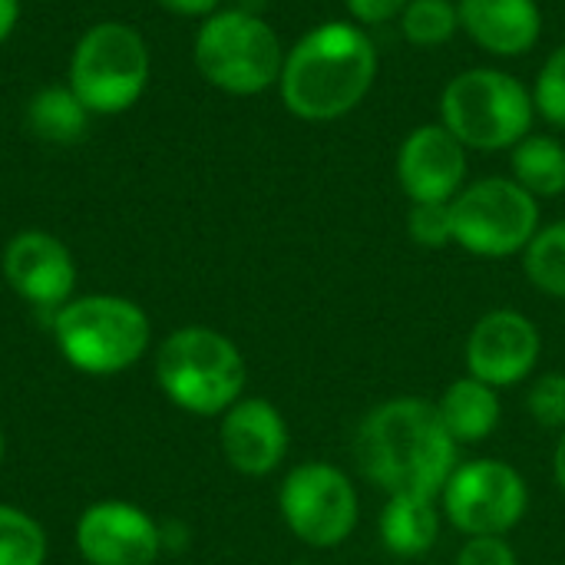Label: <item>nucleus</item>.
Listing matches in <instances>:
<instances>
[{"label": "nucleus", "mask_w": 565, "mask_h": 565, "mask_svg": "<svg viewBox=\"0 0 565 565\" xmlns=\"http://www.w3.org/2000/svg\"><path fill=\"white\" fill-rule=\"evenodd\" d=\"M457 444L427 397H391L371 407L351 440L358 473L384 497H437L457 470Z\"/></svg>", "instance_id": "obj_1"}, {"label": "nucleus", "mask_w": 565, "mask_h": 565, "mask_svg": "<svg viewBox=\"0 0 565 565\" xmlns=\"http://www.w3.org/2000/svg\"><path fill=\"white\" fill-rule=\"evenodd\" d=\"M76 550L89 565H152L162 553V533L142 507L99 500L76 520Z\"/></svg>", "instance_id": "obj_12"}, {"label": "nucleus", "mask_w": 565, "mask_h": 565, "mask_svg": "<svg viewBox=\"0 0 565 565\" xmlns=\"http://www.w3.org/2000/svg\"><path fill=\"white\" fill-rule=\"evenodd\" d=\"M397 23L407 43L420 50L444 46L460 30V7L457 0H411Z\"/></svg>", "instance_id": "obj_22"}, {"label": "nucleus", "mask_w": 565, "mask_h": 565, "mask_svg": "<svg viewBox=\"0 0 565 565\" xmlns=\"http://www.w3.org/2000/svg\"><path fill=\"white\" fill-rule=\"evenodd\" d=\"M248 364L238 344L205 324L172 331L156 351V384L192 417H222L245 397Z\"/></svg>", "instance_id": "obj_3"}, {"label": "nucleus", "mask_w": 565, "mask_h": 565, "mask_svg": "<svg viewBox=\"0 0 565 565\" xmlns=\"http://www.w3.org/2000/svg\"><path fill=\"white\" fill-rule=\"evenodd\" d=\"M407 235L420 248L454 245V209H450V202H411Z\"/></svg>", "instance_id": "obj_25"}, {"label": "nucleus", "mask_w": 565, "mask_h": 565, "mask_svg": "<svg viewBox=\"0 0 565 565\" xmlns=\"http://www.w3.org/2000/svg\"><path fill=\"white\" fill-rule=\"evenodd\" d=\"M530 93H533L536 113L550 126L565 129V43L546 56V63H543V70H540V76H536Z\"/></svg>", "instance_id": "obj_24"}, {"label": "nucleus", "mask_w": 565, "mask_h": 565, "mask_svg": "<svg viewBox=\"0 0 565 565\" xmlns=\"http://www.w3.org/2000/svg\"><path fill=\"white\" fill-rule=\"evenodd\" d=\"M397 182L411 202H454L467 185V146L444 126H417L397 149Z\"/></svg>", "instance_id": "obj_13"}, {"label": "nucleus", "mask_w": 565, "mask_h": 565, "mask_svg": "<svg viewBox=\"0 0 565 565\" xmlns=\"http://www.w3.org/2000/svg\"><path fill=\"white\" fill-rule=\"evenodd\" d=\"M53 341L73 371L109 377L142 361L152 344V324L129 298L83 295L53 311Z\"/></svg>", "instance_id": "obj_4"}, {"label": "nucleus", "mask_w": 565, "mask_h": 565, "mask_svg": "<svg viewBox=\"0 0 565 565\" xmlns=\"http://www.w3.org/2000/svg\"><path fill=\"white\" fill-rule=\"evenodd\" d=\"M526 411L530 417L546 427V430H565V371H550V374H540L533 384H530V394H526Z\"/></svg>", "instance_id": "obj_26"}, {"label": "nucleus", "mask_w": 565, "mask_h": 565, "mask_svg": "<svg viewBox=\"0 0 565 565\" xmlns=\"http://www.w3.org/2000/svg\"><path fill=\"white\" fill-rule=\"evenodd\" d=\"M344 3H348V13L367 30V26H381V23L401 20L404 7L411 0H344Z\"/></svg>", "instance_id": "obj_28"}, {"label": "nucleus", "mask_w": 565, "mask_h": 565, "mask_svg": "<svg viewBox=\"0 0 565 565\" xmlns=\"http://www.w3.org/2000/svg\"><path fill=\"white\" fill-rule=\"evenodd\" d=\"M149 83L146 40L119 20L96 23L83 33L70 60V89L89 113L129 109Z\"/></svg>", "instance_id": "obj_7"}, {"label": "nucleus", "mask_w": 565, "mask_h": 565, "mask_svg": "<svg viewBox=\"0 0 565 565\" xmlns=\"http://www.w3.org/2000/svg\"><path fill=\"white\" fill-rule=\"evenodd\" d=\"M437 404V417L444 424V430L454 437L457 447H473L483 444L497 434L503 407H500V391L463 374L457 381H450L440 394Z\"/></svg>", "instance_id": "obj_17"}, {"label": "nucleus", "mask_w": 565, "mask_h": 565, "mask_svg": "<svg viewBox=\"0 0 565 565\" xmlns=\"http://www.w3.org/2000/svg\"><path fill=\"white\" fill-rule=\"evenodd\" d=\"M50 540L43 526L20 507L0 503V565H43Z\"/></svg>", "instance_id": "obj_23"}, {"label": "nucleus", "mask_w": 565, "mask_h": 565, "mask_svg": "<svg viewBox=\"0 0 565 565\" xmlns=\"http://www.w3.org/2000/svg\"><path fill=\"white\" fill-rule=\"evenodd\" d=\"M467 374L503 391L530 381L540 367L543 334L516 308L487 311L467 334Z\"/></svg>", "instance_id": "obj_11"}, {"label": "nucleus", "mask_w": 565, "mask_h": 565, "mask_svg": "<svg viewBox=\"0 0 565 565\" xmlns=\"http://www.w3.org/2000/svg\"><path fill=\"white\" fill-rule=\"evenodd\" d=\"M513 182H520L533 199H556L565 192V146L556 136L530 132L510 149Z\"/></svg>", "instance_id": "obj_19"}, {"label": "nucleus", "mask_w": 565, "mask_h": 565, "mask_svg": "<svg viewBox=\"0 0 565 565\" xmlns=\"http://www.w3.org/2000/svg\"><path fill=\"white\" fill-rule=\"evenodd\" d=\"M523 271L536 291L565 301V218L540 225V232L523 252Z\"/></svg>", "instance_id": "obj_21"}, {"label": "nucleus", "mask_w": 565, "mask_h": 565, "mask_svg": "<svg viewBox=\"0 0 565 565\" xmlns=\"http://www.w3.org/2000/svg\"><path fill=\"white\" fill-rule=\"evenodd\" d=\"M159 3L182 17H212L222 0H159Z\"/></svg>", "instance_id": "obj_29"}, {"label": "nucleus", "mask_w": 565, "mask_h": 565, "mask_svg": "<svg viewBox=\"0 0 565 565\" xmlns=\"http://www.w3.org/2000/svg\"><path fill=\"white\" fill-rule=\"evenodd\" d=\"M454 565H520V556L507 536H470Z\"/></svg>", "instance_id": "obj_27"}, {"label": "nucleus", "mask_w": 565, "mask_h": 565, "mask_svg": "<svg viewBox=\"0 0 565 565\" xmlns=\"http://www.w3.org/2000/svg\"><path fill=\"white\" fill-rule=\"evenodd\" d=\"M533 93L497 66H473L457 73L440 96V122L467 149H513L533 132Z\"/></svg>", "instance_id": "obj_5"}, {"label": "nucleus", "mask_w": 565, "mask_h": 565, "mask_svg": "<svg viewBox=\"0 0 565 565\" xmlns=\"http://www.w3.org/2000/svg\"><path fill=\"white\" fill-rule=\"evenodd\" d=\"M278 510L291 536L311 550L344 546L361 520L354 480L324 460H305L285 473L278 487Z\"/></svg>", "instance_id": "obj_9"}, {"label": "nucleus", "mask_w": 565, "mask_h": 565, "mask_svg": "<svg viewBox=\"0 0 565 565\" xmlns=\"http://www.w3.org/2000/svg\"><path fill=\"white\" fill-rule=\"evenodd\" d=\"M454 209V245L477 258L523 255L540 232V199L507 175H490L460 189Z\"/></svg>", "instance_id": "obj_8"}, {"label": "nucleus", "mask_w": 565, "mask_h": 565, "mask_svg": "<svg viewBox=\"0 0 565 565\" xmlns=\"http://www.w3.org/2000/svg\"><path fill=\"white\" fill-rule=\"evenodd\" d=\"M460 30L493 56H526L543 33L536 0H457Z\"/></svg>", "instance_id": "obj_16"}, {"label": "nucleus", "mask_w": 565, "mask_h": 565, "mask_svg": "<svg viewBox=\"0 0 565 565\" xmlns=\"http://www.w3.org/2000/svg\"><path fill=\"white\" fill-rule=\"evenodd\" d=\"M440 526H444L440 500L437 497H417V493L387 497V503L377 516L381 546L401 559L427 556L440 540Z\"/></svg>", "instance_id": "obj_18"}, {"label": "nucleus", "mask_w": 565, "mask_h": 565, "mask_svg": "<svg viewBox=\"0 0 565 565\" xmlns=\"http://www.w3.org/2000/svg\"><path fill=\"white\" fill-rule=\"evenodd\" d=\"M195 66L212 86L232 96H255L281 79L285 50L255 10L235 7L212 13L199 26Z\"/></svg>", "instance_id": "obj_6"}, {"label": "nucleus", "mask_w": 565, "mask_h": 565, "mask_svg": "<svg viewBox=\"0 0 565 565\" xmlns=\"http://www.w3.org/2000/svg\"><path fill=\"white\" fill-rule=\"evenodd\" d=\"M86 122H89V109L76 99L70 86H46L26 106V126L43 142L70 146L86 132Z\"/></svg>", "instance_id": "obj_20"}, {"label": "nucleus", "mask_w": 565, "mask_h": 565, "mask_svg": "<svg viewBox=\"0 0 565 565\" xmlns=\"http://www.w3.org/2000/svg\"><path fill=\"white\" fill-rule=\"evenodd\" d=\"M377 79V46L361 23L328 20L308 30L281 66V99L305 122H331L364 103Z\"/></svg>", "instance_id": "obj_2"}, {"label": "nucleus", "mask_w": 565, "mask_h": 565, "mask_svg": "<svg viewBox=\"0 0 565 565\" xmlns=\"http://www.w3.org/2000/svg\"><path fill=\"white\" fill-rule=\"evenodd\" d=\"M553 480H556V487L563 490L565 497V430L559 434L556 450H553Z\"/></svg>", "instance_id": "obj_31"}, {"label": "nucleus", "mask_w": 565, "mask_h": 565, "mask_svg": "<svg viewBox=\"0 0 565 565\" xmlns=\"http://www.w3.org/2000/svg\"><path fill=\"white\" fill-rule=\"evenodd\" d=\"M444 520L470 536H507L530 510V487L523 473L497 457L457 463L447 487L440 490Z\"/></svg>", "instance_id": "obj_10"}, {"label": "nucleus", "mask_w": 565, "mask_h": 565, "mask_svg": "<svg viewBox=\"0 0 565 565\" xmlns=\"http://www.w3.org/2000/svg\"><path fill=\"white\" fill-rule=\"evenodd\" d=\"M20 17V0H0V40L10 36V30L17 26Z\"/></svg>", "instance_id": "obj_30"}, {"label": "nucleus", "mask_w": 565, "mask_h": 565, "mask_svg": "<svg viewBox=\"0 0 565 565\" xmlns=\"http://www.w3.org/2000/svg\"><path fill=\"white\" fill-rule=\"evenodd\" d=\"M0 460H3V427H0Z\"/></svg>", "instance_id": "obj_32"}, {"label": "nucleus", "mask_w": 565, "mask_h": 565, "mask_svg": "<svg viewBox=\"0 0 565 565\" xmlns=\"http://www.w3.org/2000/svg\"><path fill=\"white\" fill-rule=\"evenodd\" d=\"M7 285L33 308H63L76 288V262L50 232H20L3 248Z\"/></svg>", "instance_id": "obj_15"}, {"label": "nucleus", "mask_w": 565, "mask_h": 565, "mask_svg": "<svg viewBox=\"0 0 565 565\" xmlns=\"http://www.w3.org/2000/svg\"><path fill=\"white\" fill-rule=\"evenodd\" d=\"M222 457L242 477H268L288 457V420L265 397H242L222 414Z\"/></svg>", "instance_id": "obj_14"}]
</instances>
